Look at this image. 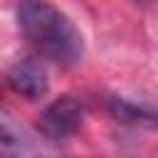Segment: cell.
Masks as SVG:
<instances>
[{
    "label": "cell",
    "mask_w": 158,
    "mask_h": 158,
    "mask_svg": "<svg viewBox=\"0 0 158 158\" xmlns=\"http://www.w3.org/2000/svg\"><path fill=\"white\" fill-rule=\"evenodd\" d=\"M17 27L37 57L57 64L74 67L84 57V37L67 12L49 2H20Z\"/></svg>",
    "instance_id": "1"
},
{
    "label": "cell",
    "mask_w": 158,
    "mask_h": 158,
    "mask_svg": "<svg viewBox=\"0 0 158 158\" xmlns=\"http://www.w3.org/2000/svg\"><path fill=\"white\" fill-rule=\"evenodd\" d=\"M81 121H84L81 101L72 94H64L44 106V111L40 114V121H37V131L42 138L59 143V141L72 138L81 128Z\"/></svg>",
    "instance_id": "2"
},
{
    "label": "cell",
    "mask_w": 158,
    "mask_h": 158,
    "mask_svg": "<svg viewBox=\"0 0 158 158\" xmlns=\"http://www.w3.org/2000/svg\"><path fill=\"white\" fill-rule=\"evenodd\" d=\"M0 158H49L35 136L0 109Z\"/></svg>",
    "instance_id": "3"
},
{
    "label": "cell",
    "mask_w": 158,
    "mask_h": 158,
    "mask_svg": "<svg viewBox=\"0 0 158 158\" xmlns=\"http://www.w3.org/2000/svg\"><path fill=\"white\" fill-rule=\"evenodd\" d=\"M7 86H10L15 94L35 101V99L47 96V91H49V79H47L44 67H42L37 59L22 57V59L12 62V67L7 69Z\"/></svg>",
    "instance_id": "4"
},
{
    "label": "cell",
    "mask_w": 158,
    "mask_h": 158,
    "mask_svg": "<svg viewBox=\"0 0 158 158\" xmlns=\"http://www.w3.org/2000/svg\"><path fill=\"white\" fill-rule=\"evenodd\" d=\"M109 114L128 126H143V128H158V109L146 104V101H136V99H126V96H111L109 99Z\"/></svg>",
    "instance_id": "5"
}]
</instances>
